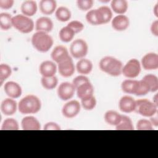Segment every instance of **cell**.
<instances>
[{"label":"cell","mask_w":158,"mask_h":158,"mask_svg":"<svg viewBox=\"0 0 158 158\" xmlns=\"http://www.w3.org/2000/svg\"><path fill=\"white\" fill-rule=\"evenodd\" d=\"M100 69L107 74L112 77H118L122 74V62L113 57L106 56L102 58L99 62Z\"/></svg>","instance_id":"cell-1"},{"label":"cell","mask_w":158,"mask_h":158,"mask_svg":"<svg viewBox=\"0 0 158 158\" xmlns=\"http://www.w3.org/2000/svg\"><path fill=\"white\" fill-rule=\"evenodd\" d=\"M41 107L40 99L36 96L28 94L23 97L18 104V109L22 114H36Z\"/></svg>","instance_id":"cell-2"},{"label":"cell","mask_w":158,"mask_h":158,"mask_svg":"<svg viewBox=\"0 0 158 158\" xmlns=\"http://www.w3.org/2000/svg\"><path fill=\"white\" fill-rule=\"evenodd\" d=\"M54 43L52 38L46 32L37 31L31 37L33 46L41 52H48Z\"/></svg>","instance_id":"cell-3"},{"label":"cell","mask_w":158,"mask_h":158,"mask_svg":"<svg viewBox=\"0 0 158 158\" xmlns=\"http://www.w3.org/2000/svg\"><path fill=\"white\" fill-rule=\"evenodd\" d=\"M12 26L19 31L23 33H28L34 29V22L30 17L22 14L12 17Z\"/></svg>","instance_id":"cell-4"},{"label":"cell","mask_w":158,"mask_h":158,"mask_svg":"<svg viewBox=\"0 0 158 158\" xmlns=\"http://www.w3.org/2000/svg\"><path fill=\"white\" fill-rule=\"evenodd\" d=\"M135 112L142 116L151 117L157 112V106L147 99L136 100Z\"/></svg>","instance_id":"cell-5"},{"label":"cell","mask_w":158,"mask_h":158,"mask_svg":"<svg viewBox=\"0 0 158 158\" xmlns=\"http://www.w3.org/2000/svg\"><path fill=\"white\" fill-rule=\"evenodd\" d=\"M88 44L83 39H76L70 44V53L75 59L84 58L88 54Z\"/></svg>","instance_id":"cell-6"},{"label":"cell","mask_w":158,"mask_h":158,"mask_svg":"<svg viewBox=\"0 0 158 158\" xmlns=\"http://www.w3.org/2000/svg\"><path fill=\"white\" fill-rule=\"evenodd\" d=\"M141 72V64L136 59L129 60L124 66H123L122 74L129 78L137 77Z\"/></svg>","instance_id":"cell-7"},{"label":"cell","mask_w":158,"mask_h":158,"mask_svg":"<svg viewBox=\"0 0 158 158\" xmlns=\"http://www.w3.org/2000/svg\"><path fill=\"white\" fill-rule=\"evenodd\" d=\"M81 104L76 100H72L66 102L62 107V115L68 118H72L76 117L80 112Z\"/></svg>","instance_id":"cell-8"},{"label":"cell","mask_w":158,"mask_h":158,"mask_svg":"<svg viewBox=\"0 0 158 158\" xmlns=\"http://www.w3.org/2000/svg\"><path fill=\"white\" fill-rule=\"evenodd\" d=\"M76 89L72 83L62 82L57 88L58 97L62 101H67L72 98Z\"/></svg>","instance_id":"cell-9"},{"label":"cell","mask_w":158,"mask_h":158,"mask_svg":"<svg viewBox=\"0 0 158 158\" xmlns=\"http://www.w3.org/2000/svg\"><path fill=\"white\" fill-rule=\"evenodd\" d=\"M141 65L146 70H156L158 68V55L155 52L145 54L141 59Z\"/></svg>","instance_id":"cell-10"},{"label":"cell","mask_w":158,"mask_h":158,"mask_svg":"<svg viewBox=\"0 0 158 158\" xmlns=\"http://www.w3.org/2000/svg\"><path fill=\"white\" fill-rule=\"evenodd\" d=\"M95 13L98 25L108 23L112 17V10L106 6H103L98 9H96Z\"/></svg>","instance_id":"cell-11"},{"label":"cell","mask_w":158,"mask_h":158,"mask_svg":"<svg viewBox=\"0 0 158 158\" xmlns=\"http://www.w3.org/2000/svg\"><path fill=\"white\" fill-rule=\"evenodd\" d=\"M75 70V67L71 57L58 64L59 73L64 77H71L74 73Z\"/></svg>","instance_id":"cell-12"},{"label":"cell","mask_w":158,"mask_h":158,"mask_svg":"<svg viewBox=\"0 0 158 158\" xmlns=\"http://www.w3.org/2000/svg\"><path fill=\"white\" fill-rule=\"evenodd\" d=\"M4 90L7 96L12 99L19 98L22 93L20 85L15 81H7L4 85Z\"/></svg>","instance_id":"cell-13"},{"label":"cell","mask_w":158,"mask_h":158,"mask_svg":"<svg viewBox=\"0 0 158 158\" xmlns=\"http://www.w3.org/2000/svg\"><path fill=\"white\" fill-rule=\"evenodd\" d=\"M51 59L57 64L70 57L67 49L62 45L57 46L51 54Z\"/></svg>","instance_id":"cell-14"},{"label":"cell","mask_w":158,"mask_h":158,"mask_svg":"<svg viewBox=\"0 0 158 158\" xmlns=\"http://www.w3.org/2000/svg\"><path fill=\"white\" fill-rule=\"evenodd\" d=\"M39 71L42 77H53L55 76L57 72V66L52 61L45 60L41 62L40 65Z\"/></svg>","instance_id":"cell-15"},{"label":"cell","mask_w":158,"mask_h":158,"mask_svg":"<svg viewBox=\"0 0 158 158\" xmlns=\"http://www.w3.org/2000/svg\"><path fill=\"white\" fill-rule=\"evenodd\" d=\"M118 106L122 112L125 113H130L135 111L136 101L131 96H124L120 98Z\"/></svg>","instance_id":"cell-16"},{"label":"cell","mask_w":158,"mask_h":158,"mask_svg":"<svg viewBox=\"0 0 158 158\" xmlns=\"http://www.w3.org/2000/svg\"><path fill=\"white\" fill-rule=\"evenodd\" d=\"M17 107V102L10 98L4 99L1 104V112L7 116L14 115L16 112Z\"/></svg>","instance_id":"cell-17"},{"label":"cell","mask_w":158,"mask_h":158,"mask_svg":"<svg viewBox=\"0 0 158 158\" xmlns=\"http://www.w3.org/2000/svg\"><path fill=\"white\" fill-rule=\"evenodd\" d=\"M111 25L116 31H124L129 27L130 20L125 15H118L112 19Z\"/></svg>","instance_id":"cell-18"},{"label":"cell","mask_w":158,"mask_h":158,"mask_svg":"<svg viewBox=\"0 0 158 158\" xmlns=\"http://www.w3.org/2000/svg\"><path fill=\"white\" fill-rule=\"evenodd\" d=\"M53 22L51 19L46 17H41L38 19L35 23V29L37 31L49 33L53 29Z\"/></svg>","instance_id":"cell-19"},{"label":"cell","mask_w":158,"mask_h":158,"mask_svg":"<svg viewBox=\"0 0 158 158\" xmlns=\"http://www.w3.org/2000/svg\"><path fill=\"white\" fill-rule=\"evenodd\" d=\"M21 126L23 130H40L41 129L40 122L33 116H27L23 118Z\"/></svg>","instance_id":"cell-20"},{"label":"cell","mask_w":158,"mask_h":158,"mask_svg":"<svg viewBox=\"0 0 158 158\" xmlns=\"http://www.w3.org/2000/svg\"><path fill=\"white\" fill-rule=\"evenodd\" d=\"M122 90L128 94H133L136 96L139 88V81L128 79L122 81L121 84Z\"/></svg>","instance_id":"cell-21"},{"label":"cell","mask_w":158,"mask_h":158,"mask_svg":"<svg viewBox=\"0 0 158 158\" xmlns=\"http://www.w3.org/2000/svg\"><path fill=\"white\" fill-rule=\"evenodd\" d=\"M77 95L78 98L82 99L93 95L94 87L91 82H86L83 83L76 89Z\"/></svg>","instance_id":"cell-22"},{"label":"cell","mask_w":158,"mask_h":158,"mask_svg":"<svg viewBox=\"0 0 158 158\" xmlns=\"http://www.w3.org/2000/svg\"><path fill=\"white\" fill-rule=\"evenodd\" d=\"M76 69L80 74L83 75H88L93 70V64L89 59L83 58L77 62L76 64Z\"/></svg>","instance_id":"cell-23"},{"label":"cell","mask_w":158,"mask_h":158,"mask_svg":"<svg viewBox=\"0 0 158 158\" xmlns=\"http://www.w3.org/2000/svg\"><path fill=\"white\" fill-rule=\"evenodd\" d=\"M21 11L23 15L30 17L35 15L37 12V4L34 1H25L21 5Z\"/></svg>","instance_id":"cell-24"},{"label":"cell","mask_w":158,"mask_h":158,"mask_svg":"<svg viewBox=\"0 0 158 158\" xmlns=\"http://www.w3.org/2000/svg\"><path fill=\"white\" fill-rule=\"evenodd\" d=\"M56 7L57 3L54 0H41L40 2V10L44 15L52 14Z\"/></svg>","instance_id":"cell-25"},{"label":"cell","mask_w":158,"mask_h":158,"mask_svg":"<svg viewBox=\"0 0 158 158\" xmlns=\"http://www.w3.org/2000/svg\"><path fill=\"white\" fill-rule=\"evenodd\" d=\"M122 115L115 110H108L104 114V120L106 122L110 125H117L120 123Z\"/></svg>","instance_id":"cell-26"},{"label":"cell","mask_w":158,"mask_h":158,"mask_svg":"<svg viewBox=\"0 0 158 158\" xmlns=\"http://www.w3.org/2000/svg\"><path fill=\"white\" fill-rule=\"evenodd\" d=\"M110 6L114 12L119 15H123L128 9V2L125 0H113Z\"/></svg>","instance_id":"cell-27"},{"label":"cell","mask_w":158,"mask_h":158,"mask_svg":"<svg viewBox=\"0 0 158 158\" xmlns=\"http://www.w3.org/2000/svg\"><path fill=\"white\" fill-rule=\"evenodd\" d=\"M71 15L72 14L70 10L68 8L64 6L58 7L56 10L55 12L56 19L59 21L62 22H67L68 20H69L71 18Z\"/></svg>","instance_id":"cell-28"},{"label":"cell","mask_w":158,"mask_h":158,"mask_svg":"<svg viewBox=\"0 0 158 158\" xmlns=\"http://www.w3.org/2000/svg\"><path fill=\"white\" fill-rule=\"evenodd\" d=\"M75 35V32L70 28L66 26L60 29L59 36L62 42L69 43L73 40Z\"/></svg>","instance_id":"cell-29"},{"label":"cell","mask_w":158,"mask_h":158,"mask_svg":"<svg viewBox=\"0 0 158 158\" xmlns=\"http://www.w3.org/2000/svg\"><path fill=\"white\" fill-rule=\"evenodd\" d=\"M41 83L44 89L51 90L57 86L58 84V79L56 76L49 77H42L41 79Z\"/></svg>","instance_id":"cell-30"},{"label":"cell","mask_w":158,"mask_h":158,"mask_svg":"<svg viewBox=\"0 0 158 158\" xmlns=\"http://www.w3.org/2000/svg\"><path fill=\"white\" fill-rule=\"evenodd\" d=\"M117 130H133L134 127L130 117L122 115V119L120 123L115 126Z\"/></svg>","instance_id":"cell-31"},{"label":"cell","mask_w":158,"mask_h":158,"mask_svg":"<svg viewBox=\"0 0 158 158\" xmlns=\"http://www.w3.org/2000/svg\"><path fill=\"white\" fill-rule=\"evenodd\" d=\"M12 17L10 14L2 12L0 14V28L2 30H8L11 28L12 26Z\"/></svg>","instance_id":"cell-32"},{"label":"cell","mask_w":158,"mask_h":158,"mask_svg":"<svg viewBox=\"0 0 158 158\" xmlns=\"http://www.w3.org/2000/svg\"><path fill=\"white\" fill-rule=\"evenodd\" d=\"M143 80L149 86L150 89V92H156L157 91L158 78L157 76L153 74H148L143 78Z\"/></svg>","instance_id":"cell-33"},{"label":"cell","mask_w":158,"mask_h":158,"mask_svg":"<svg viewBox=\"0 0 158 158\" xmlns=\"http://www.w3.org/2000/svg\"><path fill=\"white\" fill-rule=\"evenodd\" d=\"M19 125L16 120L13 118H7L4 120L1 125V130H18Z\"/></svg>","instance_id":"cell-34"},{"label":"cell","mask_w":158,"mask_h":158,"mask_svg":"<svg viewBox=\"0 0 158 158\" xmlns=\"http://www.w3.org/2000/svg\"><path fill=\"white\" fill-rule=\"evenodd\" d=\"M12 74L11 67L6 64L0 65V85L2 86L4 81Z\"/></svg>","instance_id":"cell-35"},{"label":"cell","mask_w":158,"mask_h":158,"mask_svg":"<svg viewBox=\"0 0 158 158\" xmlns=\"http://www.w3.org/2000/svg\"><path fill=\"white\" fill-rule=\"evenodd\" d=\"M81 105L82 107L86 110H93L96 106V100L94 96H91L81 99Z\"/></svg>","instance_id":"cell-36"},{"label":"cell","mask_w":158,"mask_h":158,"mask_svg":"<svg viewBox=\"0 0 158 158\" xmlns=\"http://www.w3.org/2000/svg\"><path fill=\"white\" fill-rule=\"evenodd\" d=\"M136 129L138 130H152L153 126L150 120L147 119H140L136 123Z\"/></svg>","instance_id":"cell-37"},{"label":"cell","mask_w":158,"mask_h":158,"mask_svg":"<svg viewBox=\"0 0 158 158\" xmlns=\"http://www.w3.org/2000/svg\"><path fill=\"white\" fill-rule=\"evenodd\" d=\"M93 0H78L77 1L78 7L83 11L89 10L93 7Z\"/></svg>","instance_id":"cell-38"},{"label":"cell","mask_w":158,"mask_h":158,"mask_svg":"<svg viewBox=\"0 0 158 158\" xmlns=\"http://www.w3.org/2000/svg\"><path fill=\"white\" fill-rule=\"evenodd\" d=\"M67 26L70 28L75 34L81 32L84 28V25L81 22L78 20L71 21L67 24Z\"/></svg>","instance_id":"cell-39"},{"label":"cell","mask_w":158,"mask_h":158,"mask_svg":"<svg viewBox=\"0 0 158 158\" xmlns=\"http://www.w3.org/2000/svg\"><path fill=\"white\" fill-rule=\"evenodd\" d=\"M150 92V89L148 84L143 80L139 81V88L136 96H144Z\"/></svg>","instance_id":"cell-40"},{"label":"cell","mask_w":158,"mask_h":158,"mask_svg":"<svg viewBox=\"0 0 158 158\" xmlns=\"http://www.w3.org/2000/svg\"><path fill=\"white\" fill-rule=\"evenodd\" d=\"M86 21L93 25H98V23L96 17L95 9L89 10L86 14Z\"/></svg>","instance_id":"cell-41"},{"label":"cell","mask_w":158,"mask_h":158,"mask_svg":"<svg viewBox=\"0 0 158 158\" xmlns=\"http://www.w3.org/2000/svg\"><path fill=\"white\" fill-rule=\"evenodd\" d=\"M89 80L88 79V78H87L86 77H85V75H79L76 77L72 81V84L74 86V87L75 88V89L81 85H82L83 83H86V82H89Z\"/></svg>","instance_id":"cell-42"},{"label":"cell","mask_w":158,"mask_h":158,"mask_svg":"<svg viewBox=\"0 0 158 158\" xmlns=\"http://www.w3.org/2000/svg\"><path fill=\"white\" fill-rule=\"evenodd\" d=\"M43 129L44 130H60V127L56 122H50L44 125Z\"/></svg>","instance_id":"cell-43"},{"label":"cell","mask_w":158,"mask_h":158,"mask_svg":"<svg viewBox=\"0 0 158 158\" xmlns=\"http://www.w3.org/2000/svg\"><path fill=\"white\" fill-rule=\"evenodd\" d=\"M13 0H0V7L3 9H9L14 4Z\"/></svg>","instance_id":"cell-44"},{"label":"cell","mask_w":158,"mask_h":158,"mask_svg":"<svg viewBox=\"0 0 158 158\" xmlns=\"http://www.w3.org/2000/svg\"><path fill=\"white\" fill-rule=\"evenodd\" d=\"M151 31L156 36H158V20H154L151 25Z\"/></svg>","instance_id":"cell-45"},{"label":"cell","mask_w":158,"mask_h":158,"mask_svg":"<svg viewBox=\"0 0 158 158\" xmlns=\"http://www.w3.org/2000/svg\"><path fill=\"white\" fill-rule=\"evenodd\" d=\"M150 122L152 126L157 127L158 126V117H157V114H155L154 115L151 117L150 118Z\"/></svg>","instance_id":"cell-46"},{"label":"cell","mask_w":158,"mask_h":158,"mask_svg":"<svg viewBox=\"0 0 158 158\" xmlns=\"http://www.w3.org/2000/svg\"><path fill=\"white\" fill-rule=\"evenodd\" d=\"M153 98H154L153 99L154 100V101H153V102L157 106H158V105H157V94H156V95L154 96V97Z\"/></svg>","instance_id":"cell-47"},{"label":"cell","mask_w":158,"mask_h":158,"mask_svg":"<svg viewBox=\"0 0 158 158\" xmlns=\"http://www.w3.org/2000/svg\"><path fill=\"white\" fill-rule=\"evenodd\" d=\"M154 15L156 16V17H157L158 15H157V4H156V6H155V7H154Z\"/></svg>","instance_id":"cell-48"}]
</instances>
